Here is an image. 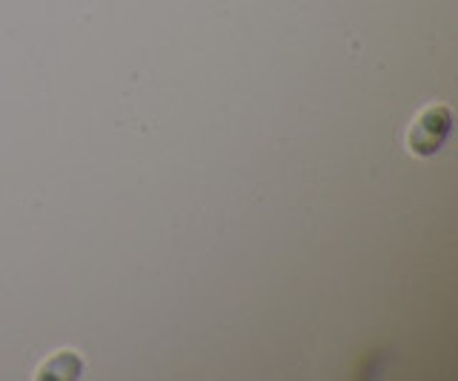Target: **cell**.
<instances>
[{"label":"cell","mask_w":458,"mask_h":381,"mask_svg":"<svg viewBox=\"0 0 458 381\" xmlns=\"http://www.w3.org/2000/svg\"><path fill=\"white\" fill-rule=\"evenodd\" d=\"M450 123H453V115L447 106H427L410 126V135H407L410 149L415 155H424V158L427 155H436L450 135Z\"/></svg>","instance_id":"cell-1"},{"label":"cell","mask_w":458,"mask_h":381,"mask_svg":"<svg viewBox=\"0 0 458 381\" xmlns=\"http://www.w3.org/2000/svg\"><path fill=\"white\" fill-rule=\"evenodd\" d=\"M81 370L83 364L75 352H57L52 361L40 367V378H78Z\"/></svg>","instance_id":"cell-2"}]
</instances>
